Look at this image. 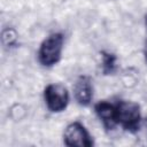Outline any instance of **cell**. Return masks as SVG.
<instances>
[{
    "label": "cell",
    "instance_id": "obj_1",
    "mask_svg": "<svg viewBox=\"0 0 147 147\" xmlns=\"http://www.w3.org/2000/svg\"><path fill=\"white\" fill-rule=\"evenodd\" d=\"M64 37L60 32H55L49 34L47 38L42 40L38 51V60L44 67H53L55 65L62 54Z\"/></svg>",
    "mask_w": 147,
    "mask_h": 147
},
{
    "label": "cell",
    "instance_id": "obj_2",
    "mask_svg": "<svg viewBox=\"0 0 147 147\" xmlns=\"http://www.w3.org/2000/svg\"><path fill=\"white\" fill-rule=\"evenodd\" d=\"M116 119L124 130L137 132L141 123L140 107L133 101L121 100L116 103Z\"/></svg>",
    "mask_w": 147,
    "mask_h": 147
},
{
    "label": "cell",
    "instance_id": "obj_3",
    "mask_svg": "<svg viewBox=\"0 0 147 147\" xmlns=\"http://www.w3.org/2000/svg\"><path fill=\"white\" fill-rule=\"evenodd\" d=\"M44 99L48 110L61 113L69 103V92L62 84H49L44 90Z\"/></svg>",
    "mask_w": 147,
    "mask_h": 147
},
{
    "label": "cell",
    "instance_id": "obj_4",
    "mask_svg": "<svg viewBox=\"0 0 147 147\" xmlns=\"http://www.w3.org/2000/svg\"><path fill=\"white\" fill-rule=\"evenodd\" d=\"M63 142L69 147H91L94 144L86 127L79 122H72L65 127L63 133Z\"/></svg>",
    "mask_w": 147,
    "mask_h": 147
},
{
    "label": "cell",
    "instance_id": "obj_5",
    "mask_svg": "<svg viewBox=\"0 0 147 147\" xmlns=\"http://www.w3.org/2000/svg\"><path fill=\"white\" fill-rule=\"evenodd\" d=\"M74 94L76 101L80 106H88L93 98V86L91 78L87 76H80L75 83Z\"/></svg>",
    "mask_w": 147,
    "mask_h": 147
},
{
    "label": "cell",
    "instance_id": "obj_6",
    "mask_svg": "<svg viewBox=\"0 0 147 147\" xmlns=\"http://www.w3.org/2000/svg\"><path fill=\"white\" fill-rule=\"evenodd\" d=\"M94 110L107 130H113L117 125L116 105L110 103L108 101H100L95 105Z\"/></svg>",
    "mask_w": 147,
    "mask_h": 147
},
{
    "label": "cell",
    "instance_id": "obj_7",
    "mask_svg": "<svg viewBox=\"0 0 147 147\" xmlns=\"http://www.w3.org/2000/svg\"><path fill=\"white\" fill-rule=\"evenodd\" d=\"M101 67H102V72L105 75H111L116 71L117 64H116V56L113 53L109 52H102L101 53Z\"/></svg>",
    "mask_w": 147,
    "mask_h": 147
},
{
    "label": "cell",
    "instance_id": "obj_8",
    "mask_svg": "<svg viewBox=\"0 0 147 147\" xmlns=\"http://www.w3.org/2000/svg\"><path fill=\"white\" fill-rule=\"evenodd\" d=\"M144 56H145V61L147 63V39L145 41V46H144Z\"/></svg>",
    "mask_w": 147,
    "mask_h": 147
},
{
    "label": "cell",
    "instance_id": "obj_9",
    "mask_svg": "<svg viewBox=\"0 0 147 147\" xmlns=\"http://www.w3.org/2000/svg\"><path fill=\"white\" fill-rule=\"evenodd\" d=\"M144 125H145V127H146V133H147V118L145 119V122H144Z\"/></svg>",
    "mask_w": 147,
    "mask_h": 147
},
{
    "label": "cell",
    "instance_id": "obj_10",
    "mask_svg": "<svg viewBox=\"0 0 147 147\" xmlns=\"http://www.w3.org/2000/svg\"><path fill=\"white\" fill-rule=\"evenodd\" d=\"M145 24H146V29H147V15H146V18H145Z\"/></svg>",
    "mask_w": 147,
    "mask_h": 147
}]
</instances>
